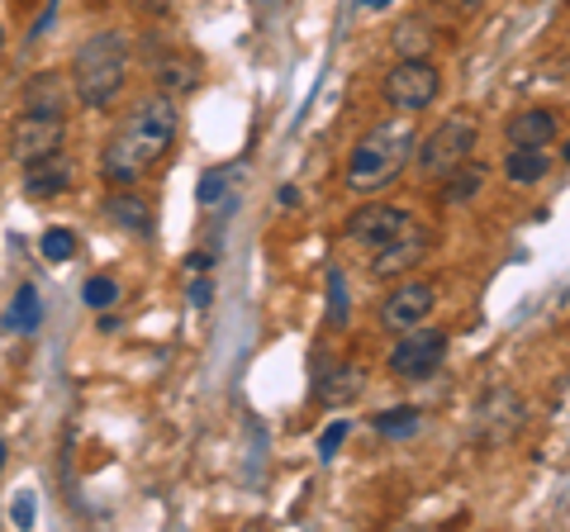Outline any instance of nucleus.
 <instances>
[{"mask_svg":"<svg viewBox=\"0 0 570 532\" xmlns=\"http://www.w3.org/2000/svg\"><path fill=\"white\" fill-rule=\"evenodd\" d=\"M243 176V167H214V171H205L200 176V205H219V200H228L234 195V181Z\"/></svg>","mask_w":570,"mask_h":532,"instance_id":"nucleus-20","label":"nucleus"},{"mask_svg":"<svg viewBox=\"0 0 570 532\" xmlns=\"http://www.w3.org/2000/svg\"><path fill=\"white\" fill-rule=\"evenodd\" d=\"M67 144V119L62 115H39V110H24L20 119L10 124V157L14 162H39V157L62 152Z\"/></svg>","mask_w":570,"mask_h":532,"instance_id":"nucleus-6","label":"nucleus"},{"mask_svg":"<svg viewBox=\"0 0 570 532\" xmlns=\"http://www.w3.org/2000/svg\"><path fill=\"white\" fill-rule=\"evenodd\" d=\"M86 305H91V309H110L115 305V299H119V286H115V280L110 276H91V280H86Z\"/></svg>","mask_w":570,"mask_h":532,"instance_id":"nucleus-26","label":"nucleus"},{"mask_svg":"<svg viewBox=\"0 0 570 532\" xmlns=\"http://www.w3.org/2000/svg\"><path fill=\"white\" fill-rule=\"evenodd\" d=\"M414 148H419V129H414V119H385V124H376L362 144L352 148V157H347V190L352 195H376V190H385L395 176L404 171V162L414 157Z\"/></svg>","mask_w":570,"mask_h":532,"instance_id":"nucleus-2","label":"nucleus"},{"mask_svg":"<svg viewBox=\"0 0 570 532\" xmlns=\"http://www.w3.org/2000/svg\"><path fill=\"white\" fill-rule=\"evenodd\" d=\"M433 305H438V286H433V280H423V276L400 280V286L381 299V328H385V333L419 328L423 318L433 314Z\"/></svg>","mask_w":570,"mask_h":532,"instance_id":"nucleus-8","label":"nucleus"},{"mask_svg":"<svg viewBox=\"0 0 570 532\" xmlns=\"http://www.w3.org/2000/svg\"><path fill=\"white\" fill-rule=\"evenodd\" d=\"M347 314H352V305H347V280L333 266V272H328V328H343Z\"/></svg>","mask_w":570,"mask_h":532,"instance_id":"nucleus-24","label":"nucleus"},{"mask_svg":"<svg viewBox=\"0 0 570 532\" xmlns=\"http://www.w3.org/2000/svg\"><path fill=\"white\" fill-rule=\"evenodd\" d=\"M395 48H400V58H428V24L423 20H404L395 29Z\"/></svg>","mask_w":570,"mask_h":532,"instance_id":"nucleus-22","label":"nucleus"},{"mask_svg":"<svg viewBox=\"0 0 570 532\" xmlns=\"http://www.w3.org/2000/svg\"><path fill=\"white\" fill-rule=\"evenodd\" d=\"M480 190H485V167L461 162V167H452L448 176H442L438 200H442V205H466V200H475Z\"/></svg>","mask_w":570,"mask_h":532,"instance_id":"nucleus-15","label":"nucleus"},{"mask_svg":"<svg viewBox=\"0 0 570 532\" xmlns=\"http://www.w3.org/2000/svg\"><path fill=\"white\" fill-rule=\"evenodd\" d=\"M428 10H438V14H448V20H471V14L485 10V0H423Z\"/></svg>","mask_w":570,"mask_h":532,"instance_id":"nucleus-27","label":"nucleus"},{"mask_svg":"<svg viewBox=\"0 0 570 532\" xmlns=\"http://www.w3.org/2000/svg\"><path fill=\"white\" fill-rule=\"evenodd\" d=\"M24 105L29 110H39V115H62V81H58V72L33 77L24 86Z\"/></svg>","mask_w":570,"mask_h":532,"instance_id":"nucleus-19","label":"nucleus"},{"mask_svg":"<svg viewBox=\"0 0 570 532\" xmlns=\"http://www.w3.org/2000/svg\"><path fill=\"white\" fill-rule=\"evenodd\" d=\"M475 144H480V124L471 115H452V119H442L428 138H419L414 162H419V171L428 176V181H433V176H448L452 167L471 162Z\"/></svg>","mask_w":570,"mask_h":532,"instance_id":"nucleus-4","label":"nucleus"},{"mask_svg":"<svg viewBox=\"0 0 570 532\" xmlns=\"http://www.w3.org/2000/svg\"><path fill=\"white\" fill-rule=\"evenodd\" d=\"M347 433H352V423H347V418H333L328 428H324V437H318V456L333 461V456H337V447L347 442Z\"/></svg>","mask_w":570,"mask_h":532,"instance_id":"nucleus-28","label":"nucleus"},{"mask_svg":"<svg viewBox=\"0 0 570 532\" xmlns=\"http://www.w3.org/2000/svg\"><path fill=\"white\" fill-rule=\"evenodd\" d=\"M190 305L195 309H209L214 305V280L205 272H195V280H190Z\"/></svg>","mask_w":570,"mask_h":532,"instance_id":"nucleus-29","label":"nucleus"},{"mask_svg":"<svg viewBox=\"0 0 570 532\" xmlns=\"http://www.w3.org/2000/svg\"><path fill=\"white\" fill-rule=\"evenodd\" d=\"M0 48H6V29H0Z\"/></svg>","mask_w":570,"mask_h":532,"instance_id":"nucleus-34","label":"nucleus"},{"mask_svg":"<svg viewBox=\"0 0 570 532\" xmlns=\"http://www.w3.org/2000/svg\"><path fill=\"white\" fill-rule=\"evenodd\" d=\"M0 466H6V442H0Z\"/></svg>","mask_w":570,"mask_h":532,"instance_id":"nucleus-33","label":"nucleus"},{"mask_svg":"<svg viewBox=\"0 0 570 532\" xmlns=\"http://www.w3.org/2000/svg\"><path fill=\"white\" fill-rule=\"evenodd\" d=\"M39 290H33V286H24L20 295H14V309H10V324L14 328H20V333H33V328H39Z\"/></svg>","mask_w":570,"mask_h":532,"instance_id":"nucleus-23","label":"nucleus"},{"mask_svg":"<svg viewBox=\"0 0 570 532\" xmlns=\"http://www.w3.org/2000/svg\"><path fill=\"white\" fill-rule=\"evenodd\" d=\"M67 186H71V162H67L62 152L39 157V162L24 167V190H29V200H48V195H62Z\"/></svg>","mask_w":570,"mask_h":532,"instance_id":"nucleus-12","label":"nucleus"},{"mask_svg":"<svg viewBox=\"0 0 570 532\" xmlns=\"http://www.w3.org/2000/svg\"><path fill=\"white\" fill-rule=\"evenodd\" d=\"M448 357V333L442 328H404V338L390 352V371L400 381H428Z\"/></svg>","mask_w":570,"mask_h":532,"instance_id":"nucleus-7","label":"nucleus"},{"mask_svg":"<svg viewBox=\"0 0 570 532\" xmlns=\"http://www.w3.org/2000/svg\"><path fill=\"white\" fill-rule=\"evenodd\" d=\"M409 224H414V219H409V209L385 205V200H371V205H362V209H356V215L347 219V238L362 243V247H371V253H381V247L395 243Z\"/></svg>","mask_w":570,"mask_h":532,"instance_id":"nucleus-9","label":"nucleus"},{"mask_svg":"<svg viewBox=\"0 0 570 532\" xmlns=\"http://www.w3.org/2000/svg\"><path fill=\"white\" fill-rule=\"evenodd\" d=\"M362 385H366V371L356 366V362H333V366H324V376H318V400L324 404H347V400H356L362 395Z\"/></svg>","mask_w":570,"mask_h":532,"instance_id":"nucleus-14","label":"nucleus"},{"mask_svg":"<svg viewBox=\"0 0 570 532\" xmlns=\"http://www.w3.org/2000/svg\"><path fill=\"white\" fill-rule=\"evenodd\" d=\"M67 77L86 110H105L124 91V81H129V43H124V33L105 29L96 39H86L77 48V58H71Z\"/></svg>","mask_w":570,"mask_h":532,"instance_id":"nucleus-3","label":"nucleus"},{"mask_svg":"<svg viewBox=\"0 0 570 532\" xmlns=\"http://www.w3.org/2000/svg\"><path fill=\"white\" fill-rule=\"evenodd\" d=\"M14 523H20V528L33 523V500H29V494H20V500H14Z\"/></svg>","mask_w":570,"mask_h":532,"instance_id":"nucleus-30","label":"nucleus"},{"mask_svg":"<svg viewBox=\"0 0 570 532\" xmlns=\"http://www.w3.org/2000/svg\"><path fill=\"white\" fill-rule=\"evenodd\" d=\"M171 6V0H142V10H153V14H163Z\"/></svg>","mask_w":570,"mask_h":532,"instance_id":"nucleus-32","label":"nucleus"},{"mask_svg":"<svg viewBox=\"0 0 570 532\" xmlns=\"http://www.w3.org/2000/svg\"><path fill=\"white\" fill-rule=\"evenodd\" d=\"M157 86H163V96H190L195 86H200V62L195 58H163L157 62Z\"/></svg>","mask_w":570,"mask_h":532,"instance_id":"nucleus-17","label":"nucleus"},{"mask_svg":"<svg viewBox=\"0 0 570 532\" xmlns=\"http://www.w3.org/2000/svg\"><path fill=\"white\" fill-rule=\"evenodd\" d=\"M105 215H110L119 228H129V234H148V228H153V205L142 200V195H134V190H119V195H110V205H105Z\"/></svg>","mask_w":570,"mask_h":532,"instance_id":"nucleus-16","label":"nucleus"},{"mask_svg":"<svg viewBox=\"0 0 570 532\" xmlns=\"http://www.w3.org/2000/svg\"><path fill=\"white\" fill-rule=\"evenodd\" d=\"M176 144V100L171 96H153L134 105L119 119V129L110 134V144L100 152V171L110 186H134L142 171L157 167Z\"/></svg>","mask_w":570,"mask_h":532,"instance_id":"nucleus-1","label":"nucleus"},{"mask_svg":"<svg viewBox=\"0 0 570 532\" xmlns=\"http://www.w3.org/2000/svg\"><path fill=\"white\" fill-rule=\"evenodd\" d=\"M186 266H190V272H209L214 257H209V253H190V257H186Z\"/></svg>","mask_w":570,"mask_h":532,"instance_id":"nucleus-31","label":"nucleus"},{"mask_svg":"<svg viewBox=\"0 0 570 532\" xmlns=\"http://www.w3.org/2000/svg\"><path fill=\"white\" fill-rule=\"evenodd\" d=\"M566 162H570V144H566Z\"/></svg>","mask_w":570,"mask_h":532,"instance_id":"nucleus-35","label":"nucleus"},{"mask_svg":"<svg viewBox=\"0 0 570 532\" xmlns=\"http://www.w3.org/2000/svg\"><path fill=\"white\" fill-rule=\"evenodd\" d=\"M423 257H428V228L409 224L395 243H385L376 253V262H371V276H376V280H400L404 272H414Z\"/></svg>","mask_w":570,"mask_h":532,"instance_id":"nucleus-10","label":"nucleus"},{"mask_svg":"<svg viewBox=\"0 0 570 532\" xmlns=\"http://www.w3.org/2000/svg\"><path fill=\"white\" fill-rule=\"evenodd\" d=\"M77 253V234H67V228H48L43 234V257L48 262H71Z\"/></svg>","mask_w":570,"mask_h":532,"instance_id":"nucleus-25","label":"nucleus"},{"mask_svg":"<svg viewBox=\"0 0 570 532\" xmlns=\"http://www.w3.org/2000/svg\"><path fill=\"white\" fill-rule=\"evenodd\" d=\"M509 144L513 148H547L557 138V115L551 110H519L509 124H504Z\"/></svg>","mask_w":570,"mask_h":532,"instance_id":"nucleus-13","label":"nucleus"},{"mask_svg":"<svg viewBox=\"0 0 570 532\" xmlns=\"http://www.w3.org/2000/svg\"><path fill=\"white\" fill-rule=\"evenodd\" d=\"M438 91H442V67L433 58H400L395 72H385V81H381L385 105L390 110H404V115L428 110V105L438 100Z\"/></svg>","mask_w":570,"mask_h":532,"instance_id":"nucleus-5","label":"nucleus"},{"mask_svg":"<svg viewBox=\"0 0 570 532\" xmlns=\"http://www.w3.org/2000/svg\"><path fill=\"white\" fill-rule=\"evenodd\" d=\"M419 428V410L414 404H400V410H381L376 414V433L381 437H409Z\"/></svg>","mask_w":570,"mask_h":532,"instance_id":"nucleus-21","label":"nucleus"},{"mask_svg":"<svg viewBox=\"0 0 570 532\" xmlns=\"http://www.w3.org/2000/svg\"><path fill=\"white\" fill-rule=\"evenodd\" d=\"M547 167H551V157H547L542 148H513V152L504 157V176H509L513 186H532V181H542Z\"/></svg>","mask_w":570,"mask_h":532,"instance_id":"nucleus-18","label":"nucleus"},{"mask_svg":"<svg viewBox=\"0 0 570 532\" xmlns=\"http://www.w3.org/2000/svg\"><path fill=\"white\" fill-rule=\"evenodd\" d=\"M519 423H523V400L513 395V390H494L475 414V433L485 442H504V437L519 433Z\"/></svg>","mask_w":570,"mask_h":532,"instance_id":"nucleus-11","label":"nucleus"}]
</instances>
